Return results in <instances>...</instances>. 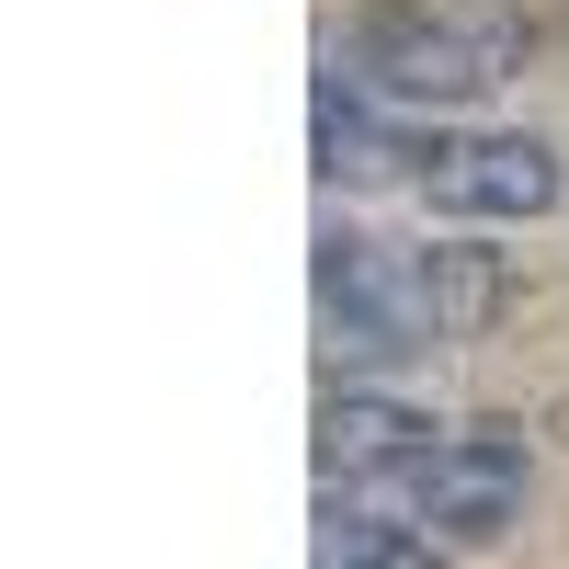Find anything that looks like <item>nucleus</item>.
<instances>
[{
  "instance_id": "f257e3e1",
  "label": "nucleus",
  "mask_w": 569,
  "mask_h": 569,
  "mask_svg": "<svg viewBox=\"0 0 569 569\" xmlns=\"http://www.w3.org/2000/svg\"><path fill=\"white\" fill-rule=\"evenodd\" d=\"M525 12L512 0H365L330 58H353L365 91L388 103H490L525 69Z\"/></svg>"
},
{
  "instance_id": "f03ea898",
  "label": "nucleus",
  "mask_w": 569,
  "mask_h": 569,
  "mask_svg": "<svg viewBox=\"0 0 569 569\" xmlns=\"http://www.w3.org/2000/svg\"><path fill=\"white\" fill-rule=\"evenodd\" d=\"M319 353L342 376H376L399 353H433V308H421V251L353 240V228H319Z\"/></svg>"
},
{
  "instance_id": "7ed1b4c3",
  "label": "nucleus",
  "mask_w": 569,
  "mask_h": 569,
  "mask_svg": "<svg viewBox=\"0 0 569 569\" xmlns=\"http://www.w3.org/2000/svg\"><path fill=\"white\" fill-rule=\"evenodd\" d=\"M525 479H536L525 421H456V433H433L421 467H399V501H410V525H433L445 547H490V536H512V512H525Z\"/></svg>"
},
{
  "instance_id": "20e7f679",
  "label": "nucleus",
  "mask_w": 569,
  "mask_h": 569,
  "mask_svg": "<svg viewBox=\"0 0 569 569\" xmlns=\"http://www.w3.org/2000/svg\"><path fill=\"white\" fill-rule=\"evenodd\" d=\"M421 194L433 217H467V228H525L558 206V149L536 126H479V137H445L421 160Z\"/></svg>"
},
{
  "instance_id": "39448f33",
  "label": "nucleus",
  "mask_w": 569,
  "mask_h": 569,
  "mask_svg": "<svg viewBox=\"0 0 569 569\" xmlns=\"http://www.w3.org/2000/svg\"><path fill=\"white\" fill-rule=\"evenodd\" d=\"M433 433H445V421H421L388 388H330L319 399V467H330V479H399V467L433 456Z\"/></svg>"
},
{
  "instance_id": "423d86ee",
  "label": "nucleus",
  "mask_w": 569,
  "mask_h": 569,
  "mask_svg": "<svg viewBox=\"0 0 569 569\" xmlns=\"http://www.w3.org/2000/svg\"><path fill=\"white\" fill-rule=\"evenodd\" d=\"M319 171H330V182H353V194H376V182H399V171H410V137L365 103V80H353L342 58H330V80H319Z\"/></svg>"
},
{
  "instance_id": "0eeeda50",
  "label": "nucleus",
  "mask_w": 569,
  "mask_h": 569,
  "mask_svg": "<svg viewBox=\"0 0 569 569\" xmlns=\"http://www.w3.org/2000/svg\"><path fill=\"white\" fill-rule=\"evenodd\" d=\"M421 308H433V342H479V330L512 308V273L479 240H433L421 251Z\"/></svg>"
},
{
  "instance_id": "6e6552de",
  "label": "nucleus",
  "mask_w": 569,
  "mask_h": 569,
  "mask_svg": "<svg viewBox=\"0 0 569 569\" xmlns=\"http://www.w3.org/2000/svg\"><path fill=\"white\" fill-rule=\"evenodd\" d=\"M319 569H445V558H433V536L376 525V512H342V501H330V512H319Z\"/></svg>"
}]
</instances>
